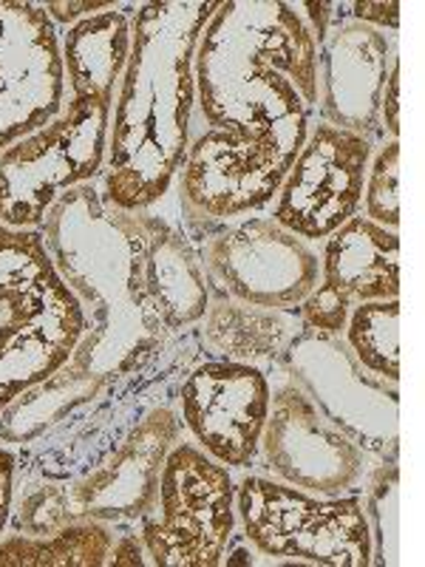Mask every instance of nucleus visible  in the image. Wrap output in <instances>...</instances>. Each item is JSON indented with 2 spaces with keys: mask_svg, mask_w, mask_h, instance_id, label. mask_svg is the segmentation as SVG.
<instances>
[{
  "mask_svg": "<svg viewBox=\"0 0 425 567\" xmlns=\"http://www.w3.org/2000/svg\"><path fill=\"white\" fill-rule=\"evenodd\" d=\"M315 120L256 128H194L170 199L187 239L199 245L216 227L267 213Z\"/></svg>",
  "mask_w": 425,
  "mask_h": 567,
  "instance_id": "0eeeda50",
  "label": "nucleus"
},
{
  "mask_svg": "<svg viewBox=\"0 0 425 567\" xmlns=\"http://www.w3.org/2000/svg\"><path fill=\"white\" fill-rule=\"evenodd\" d=\"M272 400V374L258 367L199 358L176 389L182 434L212 460L245 474L256 468Z\"/></svg>",
  "mask_w": 425,
  "mask_h": 567,
  "instance_id": "4468645a",
  "label": "nucleus"
},
{
  "mask_svg": "<svg viewBox=\"0 0 425 567\" xmlns=\"http://www.w3.org/2000/svg\"><path fill=\"white\" fill-rule=\"evenodd\" d=\"M372 154V140L315 120L267 216L318 247L361 213Z\"/></svg>",
  "mask_w": 425,
  "mask_h": 567,
  "instance_id": "ddd939ff",
  "label": "nucleus"
},
{
  "mask_svg": "<svg viewBox=\"0 0 425 567\" xmlns=\"http://www.w3.org/2000/svg\"><path fill=\"white\" fill-rule=\"evenodd\" d=\"M116 528L108 523H71L52 534L0 536V567H105Z\"/></svg>",
  "mask_w": 425,
  "mask_h": 567,
  "instance_id": "6ab92c4d",
  "label": "nucleus"
},
{
  "mask_svg": "<svg viewBox=\"0 0 425 567\" xmlns=\"http://www.w3.org/2000/svg\"><path fill=\"white\" fill-rule=\"evenodd\" d=\"M301 327L298 312L270 310L232 298H210L205 316L194 329L201 358L247 363L272 374L281 367L283 354Z\"/></svg>",
  "mask_w": 425,
  "mask_h": 567,
  "instance_id": "a211bd4d",
  "label": "nucleus"
},
{
  "mask_svg": "<svg viewBox=\"0 0 425 567\" xmlns=\"http://www.w3.org/2000/svg\"><path fill=\"white\" fill-rule=\"evenodd\" d=\"M40 233L89 316L65 372L111 386L151 367L205 316L199 250L174 213L114 210L97 185H80L54 202Z\"/></svg>",
  "mask_w": 425,
  "mask_h": 567,
  "instance_id": "f257e3e1",
  "label": "nucleus"
},
{
  "mask_svg": "<svg viewBox=\"0 0 425 567\" xmlns=\"http://www.w3.org/2000/svg\"><path fill=\"white\" fill-rule=\"evenodd\" d=\"M383 140H400V60L392 65L381 103Z\"/></svg>",
  "mask_w": 425,
  "mask_h": 567,
  "instance_id": "a878e982",
  "label": "nucleus"
},
{
  "mask_svg": "<svg viewBox=\"0 0 425 567\" xmlns=\"http://www.w3.org/2000/svg\"><path fill=\"white\" fill-rule=\"evenodd\" d=\"M321 278L298 307L307 329L343 336L357 303L400 298V233L354 216L318 245Z\"/></svg>",
  "mask_w": 425,
  "mask_h": 567,
  "instance_id": "f3484780",
  "label": "nucleus"
},
{
  "mask_svg": "<svg viewBox=\"0 0 425 567\" xmlns=\"http://www.w3.org/2000/svg\"><path fill=\"white\" fill-rule=\"evenodd\" d=\"M236 516L256 565L372 567L361 491L318 496L252 468L236 477Z\"/></svg>",
  "mask_w": 425,
  "mask_h": 567,
  "instance_id": "6e6552de",
  "label": "nucleus"
},
{
  "mask_svg": "<svg viewBox=\"0 0 425 567\" xmlns=\"http://www.w3.org/2000/svg\"><path fill=\"white\" fill-rule=\"evenodd\" d=\"M65 103L60 29L43 3L0 0V154Z\"/></svg>",
  "mask_w": 425,
  "mask_h": 567,
  "instance_id": "2eb2a0df",
  "label": "nucleus"
},
{
  "mask_svg": "<svg viewBox=\"0 0 425 567\" xmlns=\"http://www.w3.org/2000/svg\"><path fill=\"white\" fill-rule=\"evenodd\" d=\"M89 332L83 301L40 230L0 225V412L71 361Z\"/></svg>",
  "mask_w": 425,
  "mask_h": 567,
  "instance_id": "39448f33",
  "label": "nucleus"
},
{
  "mask_svg": "<svg viewBox=\"0 0 425 567\" xmlns=\"http://www.w3.org/2000/svg\"><path fill=\"white\" fill-rule=\"evenodd\" d=\"M343 12L346 18L361 20L366 27L381 29L386 34L400 32V3H369V0H357V3H343Z\"/></svg>",
  "mask_w": 425,
  "mask_h": 567,
  "instance_id": "393cba45",
  "label": "nucleus"
},
{
  "mask_svg": "<svg viewBox=\"0 0 425 567\" xmlns=\"http://www.w3.org/2000/svg\"><path fill=\"white\" fill-rule=\"evenodd\" d=\"M278 369L363 452L400 460V383L366 372L343 338L301 327Z\"/></svg>",
  "mask_w": 425,
  "mask_h": 567,
  "instance_id": "9b49d317",
  "label": "nucleus"
},
{
  "mask_svg": "<svg viewBox=\"0 0 425 567\" xmlns=\"http://www.w3.org/2000/svg\"><path fill=\"white\" fill-rule=\"evenodd\" d=\"M219 0H148L131 18V52L111 109L100 199L114 210L165 207L194 136V60Z\"/></svg>",
  "mask_w": 425,
  "mask_h": 567,
  "instance_id": "f03ea898",
  "label": "nucleus"
},
{
  "mask_svg": "<svg viewBox=\"0 0 425 567\" xmlns=\"http://www.w3.org/2000/svg\"><path fill=\"white\" fill-rule=\"evenodd\" d=\"M397 60V34L346 18L335 3L332 27L318 43V120L383 142L381 103Z\"/></svg>",
  "mask_w": 425,
  "mask_h": 567,
  "instance_id": "dca6fc26",
  "label": "nucleus"
},
{
  "mask_svg": "<svg viewBox=\"0 0 425 567\" xmlns=\"http://www.w3.org/2000/svg\"><path fill=\"white\" fill-rule=\"evenodd\" d=\"M18 494V449L0 443V536L9 530Z\"/></svg>",
  "mask_w": 425,
  "mask_h": 567,
  "instance_id": "5701e85b",
  "label": "nucleus"
},
{
  "mask_svg": "<svg viewBox=\"0 0 425 567\" xmlns=\"http://www.w3.org/2000/svg\"><path fill=\"white\" fill-rule=\"evenodd\" d=\"M236 477L227 465L182 437L165 457L154 508L136 523L148 565L221 567L239 536Z\"/></svg>",
  "mask_w": 425,
  "mask_h": 567,
  "instance_id": "1a4fd4ad",
  "label": "nucleus"
},
{
  "mask_svg": "<svg viewBox=\"0 0 425 567\" xmlns=\"http://www.w3.org/2000/svg\"><path fill=\"white\" fill-rule=\"evenodd\" d=\"M182 437L174 400L154 403L114 452L77 477H18L9 530L40 536L89 519L136 525L154 508L159 471Z\"/></svg>",
  "mask_w": 425,
  "mask_h": 567,
  "instance_id": "423d86ee",
  "label": "nucleus"
},
{
  "mask_svg": "<svg viewBox=\"0 0 425 567\" xmlns=\"http://www.w3.org/2000/svg\"><path fill=\"white\" fill-rule=\"evenodd\" d=\"M196 250L210 298L298 312L321 278L318 247L283 230L267 213L216 227Z\"/></svg>",
  "mask_w": 425,
  "mask_h": 567,
  "instance_id": "9d476101",
  "label": "nucleus"
},
{
  "mask_svg": "<svg viewBox=\"0 0 425 567\" xmlns=\"http://www.w3.org/2000/svg\"><path fill=\"white\" fill-rule=\"evenodd\" d=\"M111 7H114V0H105V3H91V0H83V3H43L45 14L52 18V23L60 32L74 27V23H80V20L91 18V14L105 12V9Z\"/></svg>",
  "mask_w": 425,
  "mask_h": 567,
  "instance_id": "bb28decb",
  "label": "nucleus"
},
{
  "mask_svg": "<svg viewBox=\"0 0 425 567\" xmlns=\"http://www.w3.org/2000/svg\"><path fill=\"white\" fill-rule=\"evenodd\" d=\"M377 460L329 423L312 400L276 369L256 471L318 496L361 491Z\"/></svg>",
  "mask_w": 425,
  "mask_h": 567,
  "instance_id": "f8f14e48",
  "label": "nucleus"
},
{
  "mask_svg": "<svg viewBox=\"0 0 425 567\" xmlns=\"http://www.w3.org/2000/svg\"><path fill=\"white\" fill-rule=\"evenodd\" d=\"M114 545H111V554L105 567H145L148 565V554H145V545H142L139 534H136V525H114Z\"/></svg>",
  "mask_w": 425,
  "mask_h": 567,
  "instance_id": "b1692460",
  "label": "nucleus"
},
{
  "mask_svg": "<svg viewBox=\"0 0 425 567\" xmlns=\"http://www.w3.org/2000/svg\"><path fill=\"white\" fill-rule=\"evenodd\" d=\"M194 78V128L318 120V43L290 0H219Z\"/></svg>",
  "mask_w": 425,
  "mask_h": 567,
  "instance_id": "20e7f679",
  "label": "nucleus"
},
{
  "mask_svg": "<svg viewBox=\"0 0 425 567\" xmlns=\"http://www.w3.org/2000/svg\"><path fill=\"white\" fill-rule=\"evenodd\" d=\"M134 9L136 3H114L60 32L65 103L43 128L0 154V225L40 230L60 196L103 179Z\"/></svg>",
  "mask_w": 425,
  "mask_h": 567,
  "instance_id": "7ed1b4c3",
  "label": "nucleus"
},
{
  "mask_svg": "<svg viewBox=\"0 0 425 567\" xmlns=\"http://www.w3.org/2000/svg\"><path fill=\"white\" fill-rule=\"evenodd\" d=\"M341 338L366 372L400 383V298L357 303Z\"/></svg>",
  "mask_w": 425,
  "mask_h": 567,
  "instance_id": "aec40b11",
  "label": "nucleus"
},
{
  "mask_svg": "<svg viewBox=\"0 0 425 567\" xmlns=\"http://www.w3.org/2000/svg\"><path fill=\"white\" fill-rule=\"evenodd\" d=\"M357 216L400 233V140L374 145Z\"/></svg>",
  "mask_w": 425,
  "mask_h": 567,
  "instance_id": "4be33fe9",
  "label": "nucleus"
},
{
  "mask_svg": "<svg viewBox=\"0 0 425 567\" xmlns=\"http://www.w3.org/2000/svg\"><path fill=\"white\" fill-rule=\"evenodd\" d=\"M372 530V565H400V460H377L361 488Z\"/></svg>",
  "mask_w": 425,
  "mask_h": 567,
  "instance_id": "412c9836",
  "label": "nucleus"
}]
</instances>
